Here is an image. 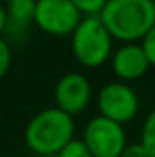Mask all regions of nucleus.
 I'll list each match as a JSON object with an SVG mask.
<instances>
[{
    "instance_id": "nucleus-15",
    "label": "nucleus",
    "mask_w": 155,
    "mask_h": 157,
    "mask_svg": "<svg viewBox=\"0 0 155 157\" xmlns=\"http://www.w3.org/2000/svg\"><path fill=\"white\" fill-rule=\"evenodd\" d=\"M120 157H150L146 148L141 144V143H131V144H126Z\"/></svg>"
},
{
    "instance_id": "nucleus-7",
    "label": "nucleus",
    "mask_w": 155,
    "mask_h": 157,
    "mask_svg": "<svg viewBox=\"0 0 155 157\" xmlns=\"http://www.w3.org/2000/svg\"><path fill=\"white\" fill-rule=\"evenodd\" d=\"M55 106L75 117L82 113L91 101V84L84 73H64L55 84Z\"/></svg>"
},
{
    "instance_id": "nucleus-18",
    "label": "nucleus",
    "mask_w": 155,
    "mask_h": 157,
    "mask_svg": "<svg viewBox=\"0 0 155 157\" xmlns=\"http://www.w3.org/2000/svg\"><path fill=\"white\" fill-rule=\"evenodd\" d=\"M152 2H155V0H152Z\"/></svg>"
},
{
    "instance_id": "nucleus-2",
    "label": "nucleus",
    "mask_w": 155,
    "mask_h": 157,
    "mask_svg": "<svg viewBox=\"0 0 155 157\" xmlns=\"http://www.w3.org/2000/svg\"><path fill=\"white\" fill-rule=\"evenodd\" d=\"M71 139H75L73 117L57 106L46 108L33 115L24 130L26 146L42 157L57 155Z\"/></svg>"
},
{
    "instance_id": "nucleus-9",
    "label": "nucleus",
    "mask_w": 155,
    "mask_h": 157,
    "mask_svg": "<svg viewBox=\"0 0 155 157\" xmlns=\"http://www.w3.org/2000/svg\"><path fill=\"white\" fill-rule=\"evenodd\" d=\"M37 0H11L6 4V29L26 31L35 18Z\"/></svg>"
},
{
    "instance_id": "nucleus-4",
    "label": "nucleus",
    "mask_w": 155,
    "mask_h": 157,
    "mask_svg": "<svg viewBox=\"0 0 155 157\" xmlns=\"http://www.w3.org/2000/svg\"><path fill=\"white\" fill-rule=\"evenodd\" d=\"M99 115L110 119L117 124H126L137 117L141 102L135 90L128 82H108L97 93Z\"/></svg>"
},
{
    "instance_id": "nucleus-8",
    "label": "nucleus",
    "mask_w": 155,
    "mask_h": 157,
    "mask_svg": "<svg viewBox=\"0 0 155 157\" xmlns=\"http://www.w3.org/2000/svg\"><path fill=\"white\" fill-rule=\"evenodd\" d=\"M112 70L120 82L137 80L150 70V62L141 44H122L112 53Z\"/></svg>"
},
{
    "instance_id": "nucleus-17",
    "label": "nucleus",
    "mask_w": 155,
    "mask_h": 157,
    "mask_svg": "<svg viewBox=\"0 0 155 157\" xmlns=\"http://www.w3.org/2000/svg\"><path fill=\"white\" fill-rule=\"evenodd\" d=\"M0 2H2V4H7V2H11V0H0Z\"/></svg>"
},
{
    "instance_id": "nucleus-1",
    "label": "nucleus",
    "mask_w": 155,
    "mask_h": 157,
    "mask_svg": "<svg viewBox=\"0 0 155 157\" xmlns=\"http://www.w3.org/2000/svg\"><path fill=\"white\" fill-rule=\"evenodd\" d=\"M99 18L113 40L122 44H137L155 26V2L108 0Z\"/></svg>"
},
{
    "instance_id": "nucleus-11",
    "label": "nucleus",
    "mask_w": 155,
    "mask_h": 157,
    "mask_svg": "<svg viewBox=\"0 0 155 157\" xmlns=\"http://www.w3.org/2000/svg\"><path fill=\"white\" fill-rule=\"evenodd\" d=\"M71 4L77 7V11L84 18V17H99L108 0H71Z\"/></svg>"
},
{
    "instance_id": "nucleus-14",
    "label": "nucleus",
    "mask_w": 155,
    "mask_h": 157,
    "mask_svg": "<svg viewBox=\"0 0 155 157\" xmlns=\"http://www.w3.org/2000/svg\"><path fill=\"white\" fill-rule=\"evenodd\" d=\"M141 48L150 62V68H155V26L146 33V37L141 40Z\"/></svg>"
},
{
    "instance_id": "nucleus-12",
    "label": "nucleus",
    "mask_w": 155,
    "mask_h": 157,
    "mask_svg": "<svg viewBox=\"0 0 155 157\" xmlns=\"http://www.w3.org/2000/svg\"><path fill=\"white\" fill-rule=\"evenodd\" d=\"M55 157H91V154L82 139H71Z\"/></svg>"
},
{
    "instance_id": "nucleus-16",
    "label": "nucleus",
    "mask_w": 155,
    "mask_h": 157,
    "mask_svg": "<svg viewBox=\"0 0 155 157\" xmlns=\"http://www.w3.org/2000/svg\"><path fill=\"white\" fill-rule=\"evenodd\" d=\"M6 31V4L0 2V35Z\"/></svg>"
},
{
    "instance_id": "nucleus-10",
    "label": "nucleus",
    "mask_w": 155,
    "mask_h": 157,
    "mask_svg": "<svg viewBox=\"0 0 155 157\" xmlns=\"http://www.w3.org/2000/svg\"><path fill=\"white\" fill-rule=\"evenodd\" d=\"M150 157H155V108L148 113V117L142 124V130H141V141H139Z\"/></svg>"
},
{
    "instance_id": "nucleus-5",
    "label": "nucleus",
    "mask_w": 155,
    "mask_h": 157,
    "mask_svg": "<svg viewBox=\"0 0 155 157\" xmlns=\"http://www.w3.org/2000/svg\"><path fill=\"white\" fill-rule=\"evenodd\" d=\"M82 20V15L71 0H37L33 24L49 37L71 35Z\"/></svg>"
},
{
    "instance_id": "nucleus-6",
    "label": "nucleus",
    "mask_w": 155,
    "mask_h": 157,
    "mask_svg": "<svg viewBox=\"0 0 155 157\" xmlns=\"http://www.w3.org/2000/svg\"><path fill=\"white\" fill-rule=\"evenodd\" d=\"M84 144L91 157H120L126 143V132L122 124L97 115L84 128Z\"/></svg>"
},
{
    "instance_id": "nucleus-13",
    "label": "nucleus",
    "mask_w": 155,
    "mask_h": 157,
    "mask_svg": "<svg viewBox=\"0 0 155 157\" xmlns=\"http://www.w3.org/2000/svg\"><path fill=\"white\" fill-rule=\"evenodd\" d=\"M11 62H13V51H11V46L6 39L0 37V78H4L7 75L9 68H11Z\"/></svg>"
},
{
    "instance_id": "nucleus-3",
    "label": "nucleus",
    "mask_w": 155,
    "mask_h": 157,
    "mask_svg": "<svg viewBox=\"0 0 155 157\" xmlns=\"http://www.w3.org/2000/svg\"><path fill=\"white\" fill-rule=\"evenodd\" d=\"M113 39L99 17H84L71 33V53L80 66L88 70L100 68L112 59Z\"/></svg>"
}]
</instances>
